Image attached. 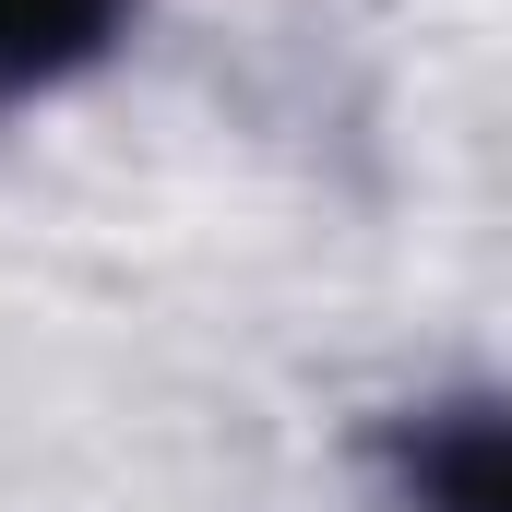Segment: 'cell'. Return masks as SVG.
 <instances>
[{
	"label": "cell",
	"mask_w": 512,
	"mask_h": 512,
	"mask_svg": "<svg viewBox=\"0 0 512 512\" xmlns=\"http://www.w3.org/2000/svg\"><path fill=\"white\" fill-rule=\"evenodd\" d=\"M108 36H120V0H0V96L72 84L84 60H108Z\"/></svg>",
	"instance_id": "7a4b0ae2"
},
{
	"label": "cell",
	"mask_w": 512,
	"mask_h": 512,
	"mask_svg": "<svg viewBox=\"0 0 512 512\" xmlns=\"http://www.w3.org/2000/svg\"><path fill=\"white\" fill-rule=\"evenodd\" d=\"M405 489L429 512H512V453L489 405H441L405 429Z\"/></svg>",
	"instance_id": "6da1fadb"
}]
</instances>
